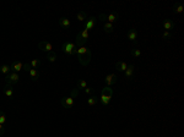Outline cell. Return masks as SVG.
<instances>
[{
	"label": "cell",
	"mask_w": 184,
	"mask_h": 137,
	"mask_svg": "<svg viewBox=\"0 0 184 137\" xmlns=\"http://www.w3.org/2000/svg\"><path fill=\"white\" fill-rule=\"evenodd\" d=\"M131 55H133L134 58H140V57H141V50H140L139 48L131 49Z\"/></svg>",
	"instance_id": "cell-26"
},
{
	"label": "cell",
	"mask_w": 184,
	"mask_h": 137,
	"mask_svg": "<svg viewBox=\"0 0 184 137\" xmlns=\"http://www.w3.org/2000/svg\"><path fill=\"white\" fill-rule=\"evenodd\" d=\"M61 105L65 109H70L74 105V98L73 97H64L61 98Z\"/></svg>",
	"instance_id": "cell-8"
},
{
	"label": "cell",
	"mask_w": 184,
	"mask_h": 137,
	"mask_svg": "<svg viewBox=\"0 0 184 137\" xmlns=\"http://www.w3.org/2000/svg\"><path fill=\"white\" fill-rule=\"evenodd\" d=\"M128 38L130 41H133L134 43H136L138 41V31L135 28H130L128 31Z\"/></svg>",
	"instance_id": "cell-14"
},
{
	"label": "cell",
	"mask_w": 184,
	"mask_h": 137,
	"mask_svg": "<svg viewBox=\"0 0 184 137\" xmlns=\"http://www.w3.org/2000/svg\"><path fill=\"white\" fill-rule=\"evenodd\" d=\"M47 59L49 60L50 63H54L55 60H56V54H55V53H53V51H50V53H48V54H47Z\"/></svg>",
	"instance_id": "cell-27"
},
{
	"label": "cell",
	"mask_w": 184,
	"mask_h": 137,
	"mask_svg": "<svg viewBox=\"0 0 184 137\" xmlns=\"http://www.w3.org/2000/svg\"><path fill=\"white\" fill-rule=\"evenodd\" d=\"M59 25H60V27H63V28H69L70 20L66 19V17H61V19H59Z\"/></svg>",
	"instance_id": "cell-17"
},
{
	"label": "cell",
	"mask_w": 184,
	"mask_h": 137,
	"mask_svg": "<svg viewBox=\"0 0 184 137\" xmlns=\"http://www.w3.org/2000/svg\"><path fill=\"white\" fill-rule=\"evenodd\" d=\"M28 72H30V76H31V78H32V81H37L39 78V71L37 68H31Z\"/></svg>",
	"instance_id": "cell-18"
},
{
	"label": "cell",
	"mask_w": 184,
	"mask_h": 137,
	"mask_svg": "<svg viewBox=\"0 0 184 137\" xmlns=\"http://www.w3.org/2000/svg\"><path fill=\"white\" fill-rule=\"evenodd\" d=\"M172 36H171V32H168V31H165L163 34H162V38H163V39H169Z\"/></svg>",
	"instance_id": "cell-29"
},
{
	"label": "cell",
	"mask_w": 184,
	"mask_h": 137,
	"mask_svg": "<svg viewBox=\"0 0 184 137\" xmlns=\"http://www.w3.org/2000/svg\"><path fill=\"white\" fill-rule=\"evenodd\" d=\"M87 103H89L90 106H93L98 103V97L96 96H92V97H89V99H87Z\"/></svg>",
	"instance_id": "cell-21"
},
{
	"label": "cell",
	"mask_w": 184,
	"mask_h": 137,
	"mask_svg": "<svg viewBox=\"0 0 184 137\" xmlns=\"http://www.w3.org/2000/svg\"><path fill=\"white\" fill-rule=\"evenodd\" d=\"M174 27H176V23H174V21L173 20H169V19H167V20H165L163 21V28L166 29V31H171V29H173Z\"/></svg>",
	"instance_id": "cell-13"
},
{
	"label": "cell",
	"mask_w": 184,
	"mask_h": 137,
	"mask_svg": "<svg viewBox=\"0 0 184 137\" xmlns=\"http://www.w3.org/2000/svg\"><path fill=\"white\" fill-rule=\"evenodd\" d=\"M112 94H113V89L111 87H104L102 89V92H101V98H99L101 103L103 105H108L112 99Z\"/></svg>",
	"instance_id": "cell-2"
},
{
	"label": "cell",
	"mask_w": 184,
	"mask_h": 137,
	"mask_svg": "<svg viewBox=\"0 0 184 137\" xmlns=\"http://www.w3.org/2000/svg\"><path fill=\"white\" fill-rule=\"evenodd\" d=\"M87 39H89V31H86V29H82V31L76 36V42H75L76 47H77V48H80V47H84L85 43L87 42Z\"/></svg>",
	"instance_id": "cell-4"
},
{
	"label": "cell",
	"mask_w": 184,
	"mask_h": 137,
	"mask_svg": "<svg viewBox=\"0 0 184 137\" xmlns=\"http://www.w3.org/2000/svg\"><path fill=\"white\" fill-rule=\"evenodd\" d=\"M4 94H5V96H6L7 98H10V99H12V98H14V94H15L14 88H12V86L6 84V86H5V88H4Z\"/></svg>",
	"instance_id": "cell-12"
},
{
	"label": "cell",
	"mask_w": 184,
	"mask_h": 137,
	"mask_svg": "<svg viewBox=\"0 0 184 137\" xmlns=\"http://www.w3.org/2000/svg\"><path fill=\"white\" fill-rule=\"evenodd\" d=\"M76 84H77V89H85L86 87H89V84H87L85 80H79Z\"/></svg>",
	"instance_id": "cell-22"
},
{
	"label": "cell",
	"mask_w": 184,
	"mask_h": 137,
	"mask_svg": "<svg viewBox=\"0 0 184 137\" xmlns=\"http://www.w3.org/2000/svg\"><path fill=\"white\" fill-rule=\"evenodd\" d=\"M134 72H135V67L134 65H128V68L125 70V77L128 80H131L134 76Z\"/></svg>",
	"instance_id": "cell-16"
},
{
	"label": "cell",
	"mask_w": 184,
	"mask_h": 137,
	"mask_svg": "<svg viewBox=\"0 0 184 137\" xmlns=\"http://www.w3.org/2000/svg\"><path fill=\"white\" fill-rule=\"evenodd\" d=\"M20 81V75L16 74V72H10L5 76V82L6 84H10V86H14L16 83H19Z\"/></svg>",
	"instance_id": "cell-5"
},
{
	"label": "cell",
	"mask_w": 184,
	"mask_h": 137,
	"mask_svg": "<svg viewBox=\"0 0 184 137\" xmlns=\"http://www.w3.org/2000/svg\"><path fill=\"white\" fill-rule=\"evenodd\" d=\"M4 132H5V128H4V125H1V124H0V136H3V135H4Z\"/></svg>",
	"instance_id": "cell-33"
},
{
	"label": "cell",
	"mask_w": 184,
	"mask_h": 137,
	"mask_svg": "<svg viewBox=\"0 0 184 137\" xmlns=\"http://www.w3.org/2000/svg\"><path fill=\"white\" fill-rule=\"evenodd\" d=\"M75 55L77 57V60L79 63L81 64L82 66H87L91 61V57H92V53L89 48H86V47H80V48H77L76 51H75Z\"/></svg>",
	"instance_id": "cell-1"
},
{
	"label": "cell",
	"mask_w": 184,
	"mask_h": 137,
	"mask_svg": "<svg viewBox=\"0 0 184 137\" xmlns=\"http://www.w3.org/2000/svg\"><path fill=\"white\" fill-rule=\"evenodd\" d=\"M38 48L43 50V51H47V53H50V51H53V45L50 44L49 42L47 41H42L38 43Z\"/></svg>",
	"instance_id": "cell-7"
},
{
	"label": "cell",
	"mask_w": 184,
	"mask_h": 137,
	"mask_svg": "<svg viewBox=\"0 0 184 137\" xmlns=\"http://www.w3.org/2000/svg\"><path fill=\"white\" fill-rule=\"evenodd\" d=\"M85 92H86L87 94H92V92H93V89H92L91 87H86V88H85Z\"/></svg>",
	"instance_id": "cell-32"
},
{
	"label": "cell",
	"mask_w": 184,
	"mask_h": 137,
	"mask_svg": "<svg viewBox=\"0 0 184 137\" xmlns=\"http://www.w3.org/2000/svg\"><path fill=\"white\" fill-rule=\"evenodd\" d=\"M104 81H106L107 87H111L112 84H114L118 81V75L117 74H109L106 78H104Z\"/></svg>",
	"instance_id": "cell-10"
},
{
	"label": "cell",
	"mask_w": 184,
	"mask_h": 137,
	"mask_svg": "<svg viewBox=\"0 0 184 137\" xmlns=\"http://www.w3.org/2000/svg\"><path fill=\"white\" fill-rule=\"evenodd\" d=\"M79 96V89L77 88H74L73 91H71V94H70V97H73V98H76Z\"/></svg>",
	"instance_id": "cell-30"
},
{
	"label": "cell",
	"mask_w": 184,
	"mask_h": 137,
	"mask_svg": "<svg viewBox=\"0 0 184 137\" xmlns=\"http://www.w3.org/2000/svg\"><path fill=\"white\" fill-rule=\"evenodd\" d=\"M5 122H6V115L4 114V111L0 110V124H1V125H4Z\"/></svg>",
	"instance_id": "cell-28"
},
{
	"label": "cell",
	"mask_w": 184,
	"mask_h": 137,
	"mask_svg": "<svg viewBox=\"0 0 184 137\" xmlns=\"http://www.w3.org/2000/svg\"><path fill=\"white\" fill-rule=\"evenodd\" d=\"M31 68H32V67H31V65H30V63H27V64H24V68H22V70H25V71H30L31 70Z\"/></svg>",
	"instance_id": "cell-31"
},
{
	"label": "cell",
	"mask_w": 184,
	"mask_h": 137,
	"mask_svg": "<svg viewBox=\"0 0 184 137\" xmlns=\"http://www.w3.org/2000/svg\"><path fill=\"white\" fill-rule=\"evenodd\" d=\"M61 49H63V51L68 55V57H73V55H75V51L77 49V47H76L75 43L65 42V43H63V45H61Z\"/></svg>",
	"instance_id": "cell-3"
},
{
	"label": "cell",
	"mask_w": 184,
	"mask_h": 137,
	"mask_svg": "<svg viewBox=\"0 0 184 137\" xmlns=\"http://www.w3.org/2000/svg\"><path fill=\"white\" fill-rule=\"evenodd\" d=\"M41 60H38V59H33V60H31V63H30V65L32 68H38L39 66H41Z\"/></svg>",
	"instance_id": "cell-23"
},
{
	"label": "cell",
	"mask_w": 184,
	"mask_h": 137,
	"mask_svg": "<svg viewBox=\"0 0 184 137\" xmlns=\"http://www.w3.org/2000/svg\"><path fill=\"white\" fill-rule=\"evenodd\" d=\"M76 17H77V20L79 21H85V20H87V14L85 11H80L79 14L76 15Z\"/></svg>",
	"instance_id": "cell-25"
},
{
	"label": "cell",
	"mask_w": 184,
	"mask_h": 137,
	"mask_svg": "<svg viewBox=\"0 0 184 137\" xmlns=\"http://www.w3.org/2000/svg\"><path fill=\"white\" fill-rule=\"evenodd\" d=\"M96 22H97V19L96 17H93V16H91V17H89V19L86 20V23H85V28L84 29H86V31H90V29H92L96 26Z\"/></svg>",
	"instance_id": "cell-9"
},
{
	"label": "cell",
	"mask_w": 184,
	"mask_h": 137,
	"mask_svg": "<svg viewBox=\"0 0 184 137\" xmlns=\"http://www.w3.org/2000/svg\"><path fill=\"white\" fill-rule=\"evenodd\" d=\"M22 68H24V64H21L19 61H16V63H14V64H11V65H10L11 72H16V74H19Z\"/></svg>",
	"instance_id": "cell-11"
},
{
	"label": "cell",
	"mask_w": 184,
	"mask_h": 137,
	"mask_svg": "<svg viewBox=\"0 0 184 137\" xmlns=\"http://www.w3.org/2000/svg\"><path fill=\"white\" fill-rule=\"evenodd\" d=\"M183 10H184V9H183V5H182L181 3H176L173 5V12H174V14H182Z\"/></svg>",
	"instance_id": "cell-19"
},
{
	"label": "cell",
	"mask_w": 184,
	"mask_h": 137,
	"mask_svg": "<svg viewBox=\"0 0 184 137\" xmlns=\"http://www.w3.org/2000/svg\"><path fill=\"white\" fill-rule=\"evenodd\" d=\"M118 19H119V16H118V14H109V15L101 14V15L98 16V20H101V21H108L109 23L117 22Z\"/></svg>",
	"instance_id": "cell-6"
},
{
	"label": "cell",
	"mask_w": 184,
	"mask_h": 137,
	"mask_svg": "<svg viewBox=\"0 0 184 137\" xmlns=\"http://www.w3.org/2000/svg\"><path fill=\"white\" fill-rule=\"evenodd\" d=\"M0 72L1 74H4V75H7V74H10L11 72V70H10V65H3L1 67H0Z\"/></svg>",
	"instance_id": "cell-24"
},
{
	"label": "cell",
	"mask_w": 184,
	"mask_h": 137,
	"mask_svg": "<svg viewBox=\"0 0 184 137\" xmlns=\"http://www.w3.org/2000/svg\"><path fill=\"white\" fill-rule=\"evenodd\" d=\"M103 29L106 33H112L113 31H114V25L113 23H109V22H106L103 26Z\"/></svg>",
	"instance_id": "cell-20"
},
{
	"label": "cell",
	"mask_w": 184,
	"mask_h": 137,
	"mask_svg": "<svg viewBox=\"0 0 184 137\" xmlns=\"http://www.w3.org/2000/svg\"><path fill=\"white\" fill-rule=\"evenodd\" d=\"M116 68L118 70V72H125V70L128 68V64L124 61H117L116 63Z\"/></svg>",
	"instance_id": "cell-15"
}]
</instances>
